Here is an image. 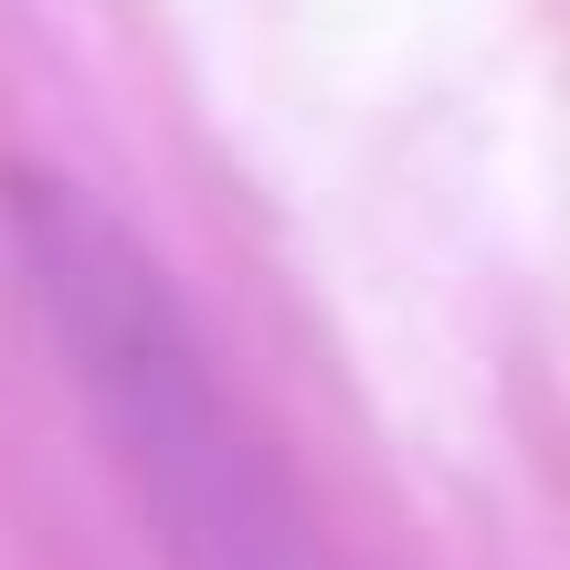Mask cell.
Segmentation results:
<instances>
[{
  "label": "cell",
  "instance_id": "obj_1",
  "mask_svg": "<svg viewBox=\"0 0 570 570\" xmlns=\"http://www.w3.org/2000/svg\"><path fill=\"white\" fill-rule=\"evenodd\" d=\"M11 244L53 317L75 391L96 402L106 444L127 454L148 518L180 570H306V529L285 508L275 454L233 412L212 348L190 338L169 275L127 244L106 202H85L53 169H11Z\"/></svg>",
  "mask_w": 570,
  "mask_h": 570
}]
</instances>
